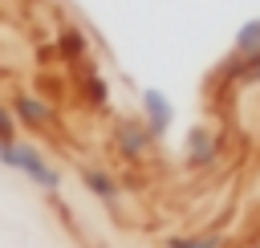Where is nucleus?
Instances as JSON below:
<instances>
[{"label": "nucleus", "mask_w": 260, "mask_h": 248, "mask_svg": "<svg viewBox=\"0 0 260 248\" xmlns=\"http://www.w3.org/2000/svg\"><path fill=\"white\" fill-rule=\"evenodd\" d=\"M0 163H4L8 171L24 175V179H28L32 187H41L45 195H53V199L61 195V183H65V179H61V167H57V163L37 146V142L16 138L12 146H4V150H0Z\"/></svg>", "instance_id": "f257e3e1"}, {"label": "nucleus", "mask_w": 260, "mask_h": 248, "mask_svg": "<svg viewBox=\"0 0 260 248\" xmlns=\"http://www.w3.org/2000/svg\"><path fill=\"white\" fill-rule=\"evenodd\" d=\"M154 146H158V138L146 130V122L138 114H118L114 118V126H110V150L118 159H126V163L138 167V163H146L154 154Z\"/></svg>", "instance_id": "f03ea898"}, {"label": "nucleus", "mask_w": 260, "mask_h": 248, "mask_svg": "<svg viewBox=\"0 0 260 248\" xmlns=\"http://www.w3.org/2000/svg\"><path fill=\"white\" fill-rule=\"evenodd\" d=\"M179 159H183V167L195 171V175L219 167V159H223V134H219L211 122H195V126H187L183 146H179Z\"/></svg>", "instance_id": "7ed1b4c3"}, {"label": "nucleus", "mask_w": 260, "mask_h": 248, "mask_svg": "<svg viewBox=\"0 0 260 248\" xmlns=\"http://www.w3.org/2000/svg\"><path fill=\"white\" fill-rule=\"evenodd\" d=\"M73 94H77V102H81L89 114H106V110H110L114 85H110V77L98 69L93 57L81 61V65H73Z\"/></svg>", "instance_id": "20e7f679"}, {"label": "nucleus", "mask_w": 260, "mask_h": 248, "mask_svg": "<svg viewBox=\"0 0 260 248\" xmlns=\"http://www.w3.org/2000/svg\"><path fill=\"white\" fill-rule=\"evenodd\" d=\"M8 106H12V114H16V126H24L28 134H53V130H57V110H53L45 98H37V94H28V89H16Z\"/></svg>", "instance_id": "39448f33"}, {"label": "nucleus", "mask_w": 260, "mask_h": 248, "mask_svg": "<svg viewBox=\"0 0 260 248\" xmlns=\"http://www.w3.org/2000/svg\"><path fill=\"white\" fill-rule=\"evenodd\" d=\"M77 179H81V187H85V195L89 199H98L102 207H118L122 203V195H126V183L110 171V167H102V163H81V171H77Z\"/></svg>", "instance_id": "423d86ee"}, {"label": "nucleus", "mask_w": 260, "mask_h": 248, "mask_svg": "<svg viewBox=\"0 0 260 248\" xmlns=\"http://www.w3.org/2000/svg\"><path fill=\"white\" fill-rule=\"evenodd\" d=\"M138 118H142L146 130L162 142V138L175 130V102H171L162 89H142V94H138Z\"/></svg>", "instance_id": "0eeeda50"}, {"label": "nucleus", "mask_w": 260, "mask_h": 248, "mask_svg": "<svg viewBox=\"0 0 260 248\" xmlns=\"http://www.w3.org/2000/svg\"><path fill=\"white\" fill-rule=\"evenodd\" d=\"M219 73H223V81H232L236 89L260 85V53H252V57H232V53H228V61L219 65Z\"/></svg>", "instance_id": "6e6552de"}, {"label": "nucleus", "mask_w": 260, "mask_h": 248, "mask_svg": "<svg viewBox=\"0 0 260 248\" xmlns=\"http://www.w3.org/2000/svg\"><path fill=\"white\" fill-rule=\"evenodd\" d=\"M57 57L65 61V65H81V61H89V41H85V33L77 28V24H65L61 33H57Z\"/></svg>", "instance_id": "1a4fd4ad"}, {"label": "nucleus", "mask_w": 260, "mask_h": 248, "mask_svg": "<svg viewBox=\"0 0 260 248\" xmlns=\"http://www.w3.org/2000/svg\"><path fill=\"white\" fill-rule=\"evenodd\" d=\"M167 248H228V236L215 232V228H203V232H183V236H171Z\"/></svg>", "instance_id": "9d476101"}, {"label": "nucleus", "mask_w": 260, "mask_h": 248, "mask_svg": "<svg viewBox=\"0 0 260 248\" xmlns=\"http://www.w3.org/2000/svg\"><path fill=\"white\" fill-rule=\"evenodd\" d=\"M252 53H260V16L244 20L232 37V57H252Z\"/></svg>", "instance_id": "9b49d317"}, {"label": "nucleus", "mask_w": 260, "mask_h": 248, "mask_svg": "<svg viewBox=\"0 0 260 248\" xmlns=\"http://www.w3.org/2000/svg\"><path fill=\"white\" fill-rule=\"evenodd\" d=\"M16 138H20L16 114H12V106H8V102H0V150H4V146H12Z\"/></svg>", "instance_id": "f8f14e48"}, {"label": "nucleus", "mask_w": 260, "mask_h": 248, "mask_svg": "<svg viewBox=\"0 0 260 248\" xmlns=\"http://www.w3.org/2000/svg\"><path fill=\"white\" fill-rule=\"evenodd\" d=\"M244 248H260V232H256V236H252V240H248Z\"/></svg>", "instance_id": "ddd939ff"}, {"label": "nucleus", "mask_w": 260, "mask_h": 248, "mask_svg": "<svg viewBox=\"0 0 260 248\" xmlns=\"http://www.w3.org/2000/svg\"><path fill=\"white\" fill-rule=\"evenodd\" d=\"M89 248H110V244H89Z\"/></svg>", "instance_id": "4468645a"}]
</instances>
